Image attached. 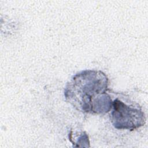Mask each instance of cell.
I'll use <instances>...</instances> for the list:
<instances>
[{
    "label": "cell",
    "mask_w": 148,
    "mask_h": 148,
    "mask_svg": "<svg viewBox=\"0 0 148 148\" xmlns=\"http://www.w3.org/2000/svg\"><path fill=\"white\" fill-rule=\"evenodd\" d=\"M113 106L112 117L116 128L134 129L144 124V114L141 111L126 106L117 99L113 102Z\"/></svg>",
    "instance_id": "6da1fadb"
}]
</instances>
